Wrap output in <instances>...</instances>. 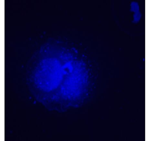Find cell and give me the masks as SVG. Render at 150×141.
Wrapping results in <instances>:
<instances>
[{
    "mask_svg": "<svg viewBox=\"0 0 150 141\" xmlns=\"http://www.w3.org/2000/svg\"><path fill=\"white\" fill-rule=\"evenodd\" d=\"M90 82L85 66L75 59L47 108L62 112L77 107L88 96Z\"/></svg>",
    "mask_w": 150,
    "mask_h": 141,
    "instance_id": "obj_2",
    "label": "cell"
},
{
    "mask_svg": "<svg viewBox=\"0 0 150 141\" xmlns=\"http://www.w3.org/2000/svg\"><path fill=\"white\" fill-rule=\"evenodd\" d=\"M74 53L59 42L46 44L28 68L26 81L30 92L46 108L76 59Z\"/></svg>",
    "mask_w": 150,
    "mask_h": 141,
    "instance_id": "obj_1",
    "label": "cell"
}]
</instances>
